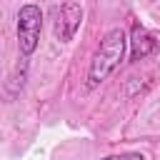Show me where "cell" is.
<instances>
[{
    "mask_svg": "<svg viewBox=\"0 0 160 160\" xmlns=\"http://www.w3.org/2000/svg\"><path fill=\"white\" fill-rule=\"evenodd\" d=\"M100 160H145L142 152H118V155H105Z\"/></svg>",
    "mask_w": 160,
    "mask_h": 160,
    "instance_id": "cell-5",
    "label": "cell"
},
{
    "mask_svg": "<svg viewBox=\"0 0 160 160\" xmlns=\"http://www.w3.org/2000/svg\"><path fill=\"white\" fill-rule=\"evenodd\" d=\"M40 30H42V12L38 5L28 2L18 12V48L28 58L38 50L40 42Z\"/></svg>",
    "mask_w": 160,
    "mask_h": 160,
    "instance_id": "cell-2",
    "label": "cell"
},
{
    "mask_svg": "<svg viewBox=\"0 0 160 160\" xmlns=\"http://www.w3.org/2000/svg\"><path fill=\"white\" fill-rule=\"evenodd\" d=\"M125 45H128V38H125V30H122V28H112V30L105 32V38L100 40L98 52H95L92 60H90L88 88H98L102 80H108V75L122 62Z\"/></svg>",
    "mask_w": 160,
    "mask_h": 160,
    "instance_id": "cell-1",
    "label": "cell"
},
{
    "mask_svg": "<svg viewBox=\"0 0 160 160\" xmlns=\"http://www.w3.org/2000/svg\"><path fill=\"white\" fill-rule=\"evenodd\" d=\"M130 45H132L130 60H142L150 52H155V48L160 45V40H155V35H150L140 22H135L132 25V35H130Z\"/></svg>",
    "mask_w": 160,
    "mask_h": 160,
    "instance_id": "cell-4",
    "label": "cell"
},
{
    "mask_svg": "<svg viewBox=\"0 0 160 160\" xmlns=\"http://www.w3.org/2000/svg\"><path fill=\"white\" fill-rule=\"evenodd\" d=\"M82 22V8L72 0H60L52 5V35L60 42H70Z\"/></svg>",
    "mask_w": 160,
    "mask_h": 160,
    "instance_id": "cell-3",
    "label": "cell"
}]
</instances>
